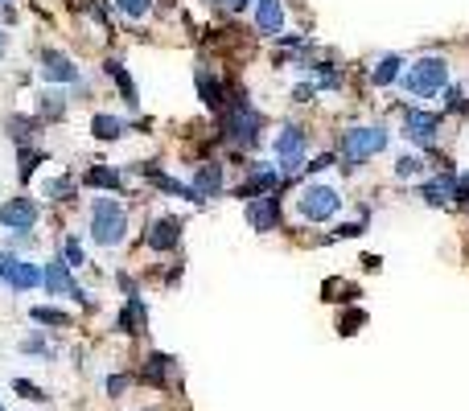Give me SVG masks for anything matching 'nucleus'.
Masks as SVG:
<instances>
[{"instance_id":"7c9ffc66","label":"nucleus","mask_w":469,"mask_h":411,"mask_svg":"<svg viewBox=\"0 0 469 411\" xmlns=\"http://www.w3.org/2000/svg\"><path fill=\"white\" fill-rule=\"evenodd\" d=\"M62 259H66V267H83L87 264V251H83V239L70 235L66 247H62Z\"/></svg>"},{"instance_id":"79ce46f5","label":"nucleus","mask_w":469,"mask_h":411,"mask_svg":"<svg viewBox=\"0 0 469 411\" xmlns=\"http://www.w3.org/2000/svg\"><path fill=\"white\" fill-rule=\"evenodd\" d=\"M0 54H4V33H0Z\"/></svg>"},{"instance_id":"f704fd0d","label":"nucleus","mask_w":469,"mask_h":411,"mask_svg":"<svg viewBox=\"0 0 469 411\" xmlns=\"http://www.w3.org/2000/svg\"><path fill=\"white\" fill-rule=\"evenodd\" d=\"M17 264H21V255L17 251H0V284L9 280L13 272H17Z\"/></svg>"},{"instance_id":"4be33fe9","label":"nucleus","mask_w":469,"mask_h":411,"mask_svg":"<svg viewBox=\"0 0 469 411\" xmlns=\"http://www.w3.org/2000/svg\"><path fill=\"white\" fill-rule=\"evenodd\" d=\"M91 132H95L99 140H124L128 136V119L99 111V116H91Z\"/></svg>"},{"instance_id":"9b49d317","label":"nucleus","mask_w":469,"mask_h":411,"mask_svg":"<svg viewBox=\"0 0 469 411\" xmlns=\"http://www.w3.org/2000/svg\"><path fill=\"white\" fill-rule=\"evenodd\" d=\"M145 247L148 251H161V255L177 251V247H181V223H177V218H156V223H148Z\"/></svg>"},{"instance_id":"4468645a","label":"nucleus","mask_w":469,"mask_h":411,"mask_svg":"<svg viewBox=\"0 0 469 411\" xmlns=\"http://www.w3.org/2000/svg\"><path fill=\"white\" fill-rule=\"evenodd\" d=\"M194 83H198V99H202L210 111H223L226 108V83L218 79V74H210V66H198Z\"/></svg>"},{"instance_id":"b1692460","label":"nucleus","mask_w":469,"mask_h":411,"mask_svg":"<svg viewBox=\"0 0 469 411\" xmlns=\"http://www.w3.org/2000/svg\"><path fill=\"white\" fill-rule=\"evenodd\" d=\"M4 284H9L13 293H33V288L41 284V267H38V264H30V259H21L17 272H13L9 280H4Z\"/></svg>"},{"instance_id":"a19ab883","label":"nucleus","mask_w":469,"mask_h":411,"mask_svg":"<svg viewBox=\"0 0 469 411\" xmlns=\"http://www.w3.org/2000/svg\"><path fill=\"white\" fill-rule=\"evenodd\" d=\"M210 4H223V9H231V13H243L247 4H255V0H210Z\"/></svg>"},{"instance_id":"ea45409f","label":"nucleus","mask_w":469,"mask_h":411,"mask_svg":"<svg viewBox=\"0 0 469 411\" xmlns=\"http://www.w3.org/2000/svg\"><path fill=\"white\" fill-rule=\"evenodd\" d=\"M296 103H309V99H317V83H301V87L293 91Z\"/></svg>"},{"instance_id":"9d476101","label":"nucleus","mask_w":469,"mask_h":411,"mask_svg":"<svg viewBox=\"0 0 469 411\" xmlns=\"http://www.w3.org/2000/svg\"><path fill=\"white\" fill-rule=\"evenodd\" d=\"M41 79L46 83H70V87H83V74L78 66L62 54V49H41Z\"/></svg>"},{"instance_id":"aec40b11","label":"nucleus","mask_w":469,"mask_h":411,"mask_svg":"<svg viewBox=\"0 0 469 411\" xmlns=\"http://www.w3.org/2000/svg\"><path fill=\"white\" fill-rule=\"evenodd\" d=\"M255 25H260V33L280 38V30H284V0H255Z\"/></svg>"},{"instance_id":"cd10ccee","label":"nucleus","mask_w":469,"mask_h":411,"mask_svg":"<svg viewBox=\"0 0 469 411\" xmlns=\"http://www.w3.org/2000/svg\"><path fill=\"white\" fill-rule=\"evenodd\" d=\"M38 116L41 119H62L66 116V95H62V91H41L38 95Z\"/></svg>"},{"instance_id":"2f4dec72","label":"nucleus","mask_w":469,"mask_h":411,"mask_svg":"<svg viewBox=\"0 0 469 411\" xmlns=\"http://www.w3.org/2000/svg\"><path fill=\"white\" fill-rule=\"evenodd\" d=\"M116 9L124 13L128 21H140V17H148V9H153V0H116Z\"/></svg>"},{"instance_id":"4c0bfd02","label":"nucleus","mask_w":469,"mask_h":411,"mask_svg":"<svg viewBox=\"0 0 469 411\" xmlns=\"http://www.w3.org/2000/svg\"><path fill=\"white\" fill-rule=\"evenodd\" d=\"M358 325H367V313H362V309H354L350 317H342V325H338V329H342V333H358Z\"/></svg>"},{"instance_id":"412c9836","label":"nucleus","mask_w":469,"mask_h":411,"mask_svg":"<svg viewBox=\"0 0 469 411\" xmlns=\"http://www.w3.org/2000/svg\"><path fill=\"white\" fill-rule=\"evenodd\" d=\"M103 70H108V79L119 87V95H124V103H128V108H137V103H140V95H137V87H132V79H128L124 62H119V58H108V62H103Z\"/></svg>"},{"instance_id":"6ab92c4d","label":"nucleus","mask_w":469,"mask_h":411,"mask_svg":"<svg viewBox=\"0 0 469 411\" xmlns=\"http://www.w3.org/2000/svg\"><path fill=\"white\" fill-rule=\"evenodd\" d=\"M420 197L429 206H449L453 197H457V173H440V177H432V181H424Z\"/></svg>"},{"instance_id":"58836bf2","label":"nucleus","mask_w":469,"mask_h":411,"mask_svg":"<svg viewBox=\"0 0 469 411\" xmlns=\"http://www.w3.org/2000/svg\"><path fill=\"white\" fill-rule=\"evenodd\" d=\"M461 99H465L461 95V87H453L449 83V87H445V111H461Z\"/></svg>"},{"instance_id":"37998d69","label":"nucleus","mask_w":469,"mask_h":411,"mask_svg":"<svg viewBox=\"0 0 469 411\" xmlns=\"http://www.w3.org/2000/svg\"><path fill=\"white\" fill-rule=\"evenodd\" d=\"M0 4H4V0H0Z\"/></svg>"},{"instance_id":"393cba45","label":"nucleus","mask_w":469,"mask_h":411,"mask_svg":"<svg viewBox=\"0 0 469 411\" xmlns=\"http://www.w3.org/2000/svg\"><path fill=\"white\" fill-rule=\"evenodd\" d=\"M400 74H403V58H400V54H387V58L375 62L371 83H375V87H391V83H400Z\"/></svg>"},{"instance_id":"a878e982","label":"nucleus","mask_w":469,"mask_h":411,"mask_svg":"<svg viewBox=\"0 0 469 411\" xmlns=\"http://www.w3.org/2000/svg\"><path fill=\"white\" fill-rule=\"evenodd\" d=\"M9 136H13V144L25 153V148H33V140H38V124H33L30 116H9Z\"/></svg>"},{"instance_id":"0eeeda50","label":"nucleus","mask_w":469,"mask_h":411,"mask_svg":"<svg viewBox=\"0 0 469 411\" xmlns=\"http://www.w3.org/2000/svg\"><path fill=\"white\" fill-rule=\"evenodd\" d=\"M403 136L416 148H432L440 136V116L437 111H424V108H408L403 111Z\"/></svg>"},{"instance_id":"e433bc0d","label":"nucleus","mask_w":469,"mask_h":411,"mask_svg":"<svg viewBox=\"0 0 469 411\" xmlns=\"http://www.w3.org/2000/svg\"><path fill=\"white\" fill-rule=\"evenodd\" d=\"M128 382H132V379H128V374H108V382H103V387H108V395H111V399H119V395L128 391Z\"/></svg>"},{"instance_id":"bb28decb","label":"nucleus","mask_w":469,"mask_h":411,"mask_svg":"<svg viewBox=\"0 0 469 411\" xmlns=\"http://www.w3.org/2000/svg\"><path fill=\"white\" fill-rule=\"evenodd\" d=\"M30 317L38 325H54V329H70V325H75V317L62 313V309H54V304H33Z\"/></svg>"},{"instance_id":"f03ea898","label":"nucleus","mask_w":469,"mask_h":411,"mask_svg":"<svg viewBox=\"0 0 469 411\" xmlns=\"http://www.w3.org/2000/svg\"><path fill=\"white\" fill-rule=\"evenodd\" d=\"M400 87L408 91L411 99H432V95H440V91L449 87V62L437 58V54H424V58H416L411 66H403Z\"/></svg>"},{"instance_id":"f257e3e1","label":"nucleus","mask_w":469,"mask_h":411,"mask_svg":"<svg viewBox=\"0 0 469 411\" xmlns=\"http://www.w3.org/2000/svg\"><path fill=\"white\" fill-rule=\"evenodd\" d=\"M260 127H264V116L252 108V99L239 91V95H226L223 108V140L239 148H255L260 144Z\"/></svg>"},{"instance_id":"423d86ee","label":"nucleus","mask_w":469,"mask_h":411,"mask_svg":"<svg viewBox=\"0 0 469 411\" xmlns=\"http://www.w3.org/2000/svg\"><path fill=\"white\" fill-rule=\"evenodd\" d=\"M272 153H276V161H280V165H276V169H280V177L288 181L296 169H305V127L284 124L280 136L272 140Z\"/></svg>"},{"instance_id":"c85d7f7f","label":"nucleus","mask_w":469,"mask_h":411,"mask_svg":"<svg viewBox=\"0 0 469 411\" xmlns=\"http://www.w3.org/2000/svg\"><path fill=\"white\" fill-rule=\"evenodd\" d=\"M41 194L54 197V202H70V197L78 194V186H75V177H46V181H41Z\"/></svg>"},{"instance_id":"72a5a7b5","label":"nucleus","mask_w":469,"mask_h":411,"mask_svg":"<svg viewBox=\"0 0 469 411\" xmlns=\"http://www.w3.org/2000/svg\"><path fill=\"white\" fill-rule=\"evenodd\" d=\"M17 350L21 354H46V358H49V345H46V337H41V333H30V337H25Z\"/></svg>"},{"instance_id":"1a4fd4ad","label":"nucleus","mask_w":469,"mask_h":411,"mask_svg":"<svg viewBox=\"0 0 469 411\" xmlns=\"http://www.w3.org/2000/svg\"><path fill=\"white\" fill-rule=\"evenodd\" d=\"M38 214L41 210L33 197H9V202L0 206V226H9V231H33Z\"/></svg>"},{"instance_id":"f3484780","label":"nucleus","mask_w":469,"mask_h":411,"mask_svg":"<svg viewBox=\"0 0 469 411\" xmlns=\"http://www.w3.org/2000/svg\"><path fill=\"white\" fill-rule=\"evenodd\" d=\"M140 379L153 382V387H165L177 379V358L173 354H148L145 366H140Z\"/></svg>"},{"instance_id":"6e6552de","label":"nucleus","mask_w":469,"mask_h":411,"mask_svg":"<svg viewBox=\"0 0 469 411\" xmlns=\"http://www.w3.org/2000/svg\"><path fill=\"white\" fill-rule=\"evenodd\" d=\"M243 218H247L252 231H260V235L276 231V226H280V194H264V197L243 202Z\"/></svg>"},{"instance_id":"c756f323","label":"nucleus","mask_w":469,"mask_h":411,"mask_svg":"<svg viewBox=\"0 0 469 411\" xmlns=\"http://www.w3.org/2000/svg\"><path fill=\"white\" fill-rule=\"evenodd\" d=\"M395 177H400V181L424 177V157H420V153H403V157L395 161Z\"/></svg>"},{"instance_id":"a211bd4d","label":"nucleus","mask_w":469,"mask_h":411,"mask_svg":"<svg viewBox=\"0 0 469 411\" xmlns=\"http://www.w3.org/2000/svg\"><path fill=\"white\" fill-rule=\"evenodd\" d=\"M198 202H210V197L223 194V165H198L194 181H190Z\"/></svg>"},{"instance_id":"ddd939ff","label":"nucleus","mask_w":469,"mask_h":411,"mask_svg":"<svg viewBox=\"0 0 469 411\" xmlns=\"http://www.w3.org/2000/svg\"><path fill=\"white\" fill-rule=\"evenodd\" d=\"M116 329L124 333V337H137V333L148 329V301L140 293L124 301V309L116 313Z\"/></svg>"},{"instance_id":"2eb2a0df","label":"nucleus","mask_w":469,"mask_h":411,"mask_svg":"<svg viewBox=\"0 0 469 411\" xmlns=\"http://www.w3.org/2000/svg\"><path fill=\"white\" fill-rule=\"evenodd\" d=\"M41 288H46L49 296H70L78 288L62 255H58V259H49V267H41Z\"/></svg>"},{"instance_id":"dca6fc26","label":"nucleus","mask_w":469,"mask_h":411,"mask_svg":"<svg viewBox=\"0 0 469 411\" xmlns=\"http://www.w3.org/2000/svg\"><path fill=\"white\" fill-rule=\"evenodd\" d=\"M140 177H145L148 186L165 189V194H173V197H186V202L198 206V197H194V189H190V181H177V177H169L161 165H140Z\"/></svg>"},{"instance_id":"7ed1b4c3","label":"nucleus","mask_w":469,"mask_h":411,"mask_svg":"<svg viewBox=\"0 0 469 411\" xmlns=\"http://www.w3.org/2000/svg\"><path fill=\"white\" fill-rule=\"evenodd\" d=\"M391 144V132L383 124H362V127H346L342 132V169L354 173L362 161L379 157L383 148Z\"/></svg>"},{"instance_id":"473e14b6","label":"nucleus","mask_w":469,"mask_h":411,"mask_svg":"<svg viewBox=\"0 0 469 411\" xmlns=\"http://www.w3.org/2000/svg\"><path fill=\"white\" fill-rule=\"evenodd\" d=\"M13 391H17V395H25V399H33V403H41V399H46V391H41L38 382H30V379H13Z\"/></svg>"},{"instance_id":"39448f33","label":"nucleus","mask_w":469,"mask_h":411,"mask_svg":"<svg viewBox=\"0 0 469 411\" xmlns=\"http://www.w3.org/2000/svg\"><path fill=\"white\" fill-rule=\"evenodd\" d=\"M338 210H342V197H338L333 186L313 181V186H301V194H296V214H301V223H330Z\"/></svg>"},{"instance_id":"c9c22d12","label":"nucleus","mask_w":469,"mask_h":411,"mask_svg":"<svg viewBox=\"0 0 469 411\" xmlns=\"http://www.w3.org/2000/svg\"><path fill=\"white\" fill-rule=\"evenodd\" d=\"M362 231H367V223H362V218H358V223H338V231H333V239H358Z\"/></svg>"},{"instance_id":"5701e85b","label":"nucleus","mask_w":469,"mask_h":411,"mask_svg":"<svg viewBox=\"0 0 469 411\" xmlns=\"http://www.w3.org/2000/svg\"><path fill=\"white\" fill-rule=\"evenodd\" d=\"M83 186H91V189H111V197H116L119 189H124V177H119L116 169H108V165H95V169H87Z\"/></svg>"},{"instance_id":"20e7f679","label":"nucleus","mask_w":469,"mask_h":411,"mask_svg":"<svg viewBox=\"0 0 469 411\" xmlns=\"http://www.w3.org/2000/svg\"><path fill=\"white\" fill-rule=\"evenodd\" d=\"M91 239L99 247H119L128 239V206L119 197H95L91 202Z\"/></svg>"},{"instance_id":"f8f14e48","label":"nucleus","mask_w":469,"mask_h":411,"mask_svg":"<svg viewBox=\"0 0 469 411\" xmlns=\"http://www.w3.org/2000/svg\"><path fill=\"white\" fill-rule=\"evenodd\" d=\"M284 189V177L280 169H268V165H255L252 177H247L243 186H239V197L243 202H252V197H264V194H280Z\"/></svg>"}]
</instances>
